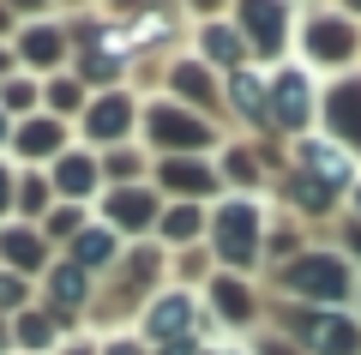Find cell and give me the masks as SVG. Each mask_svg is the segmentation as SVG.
<instances>
[{
	"instance_id": "6da1fadb",
	"label": "cell",
	"mask_w": 361,
	"mask_h": 355,
	"mask_svg": "<svg viewBox=\"0 0 361 355\" xmlns=\"http://www.w3.org/2000/svg\"><path fill=\"white\" fill-rule=\"evenodd\" d=\"M295 42H301V66L313 73H355L361 61V18H349L343 6H301V25H295Z\"/></svg>"
},
{
	"instance_id": "7a4b0ae2",
	"label": "cell",
	"mask_w": 361,
	"mask_h": 355,
	"mask_svg": "<svg viewBox=\"0 0 361 355\" xmlns=\"http://www.w3.org/2000/svg\"><path fill=\"white\" fill-rule=\"evenodd\" d=\"M139 133H145V145H151V151H163V157H205L211 145H217L211 114L180 109L175 97L139 102Z\"/></svg>"
},
{
	"instance_id": "3957f363",
	"label": "cell",
	"mask_w": 361,
	"mask_h": 355,
	"mask_svg": "<svg viewBox=\"0 0 361 355\" xmlns=\"http://www.w3.org/2000/svg\"><path fill=\"white\" fill-rule=\"evenodd\" d=\"M235 30L247 37V49H253V66L259 61H289V49H295V25H301V0H235L229 6Z\"/></svg>"
},
{
	"instance_id": "277c9868",
	"label": "cell",
	"mask_w": 361,
	"mask_h": 355,
	"mask_svg": "<svg viewBox=\"0 0 361 355\" xmlns=\"http://www.w3.org/2000/svg\"><path fill=\"white\" fill-rule=\"evenodd\" d=\"M283 289L301 295V301H313V307H337V301L355 295V265L337 247H301L283 265Z\"/></svg>"
},
{
	"instance_id": "5b68a950",
	"label": "cell",
	"mask_w": 361,
	"mask_h": 355,
	"mask_svg": "<svg viewBox=\"0 0 361 355\" xmlns=\"http://www.w3.org/2000/svg\"><path fill=\"white\" fill-rule=\"evenodd\" d=\"M259 193H229L217 199V217H211V253L223 259L229 271L253 265L259 259Z\"/></svg>"
},
{
	"instance_id": "8992f818",
	"label": "cell",
	"mask_w": 361,
	"mask_h": 355,
	"mask_svg": "<svg viewBox=\"0 0 361 355\" xmlns=\"http://www.w3.org/2000/svg\"><path fill=\"white\" fill-rule=\"evenodd\" d=\"M319 73L313 66H301V61H283L277 73H271V127L277 133H307L313 121H319Z\"/></svg>"
},
{
	"instance_id": "52a82bcc",
	"label": "cell",
	"mask_w": 361,
	"mask_h": 355,
	"mask_svg": "<svg viewBox=\"0 0 361 355\" xmlns=\"http://www.w3.org/2000/svg\"><path fill=\"white\" fill-rule=\"evenodd\" d=\"M78 133H85V145H97V151H109V145H133V133H139V97L133 90H90L85 114H78Z\"/></svg>"
},
{
	"instance_id": "ba28073f",
	"label": "cell",
	"mask_w": 361,
	"mask_h": 355,
	"mask_svg": "<svg viewBox=\"0 0 361 355\" xmlns=\"http://www.w3.org/2000/svg\"><path fill=\"white\" fill-rule=\"evenodd\" d=\"M13 54H18L25 73L54 78V73H66V61H73V30H66V18H30V25H18Z\"/></svg>"
},
{
	"instance_id": "9c48e42d",
	"label": "cell",
	"mask_w": 361,
	"mask_h": 355,
	"mask_svg": "<svg viewBox=\"0 0 361 355\" xmlns=\"http://www.w3.org/2000/svg\"><path fill=\"white\" fill-rule=\"evenodd\" d=\"M295 175L319 181L325 193H349L355 187V151H343L337 139H325V133H301L295 139Z\"/></svg>"
},
{
	"instance_id": "30bf717a",
	"label": "cell",
	"mask_w": 361,
	"mask_h": 355,
	"mask_svg": "<svg viewBox=\"0 0 361 355\" xmlns=\"http://www.w3.org/2000/svg\"><path fill=\"white\" fill-rule=\"evenodd\" d=\"M319 121H325V139L361 157V73H337L319 90Z\"/></svg>"
},
{
	"instance_id": "8fae6325",
	"label": "cell",
	"mask_w": 361,
	"mask_h": 355,
	"mask_svg": "<svg viewBox=\"0 0 361 355\" xmlns=\"http://www.w3.org/2000/svg\"><path fill=\"white\" fill-rule=\"evenodd\" d=\"M163 85H169V97H175L180 109H193V114H217V109H223V78L211 73L199 54H180V61H169Z\"/></svg>"
},
{
	"instance_id": "7c38bea8",
	"label": "cell",
	"mask_w": 361,
	"mask_h": 355,
	"mask_svg": "<svg viewBox=\"0 0 361 355\" xmlns=\"http://www.w3.org/2000/svg\"><path fill=\"white\" fill-rule=\"evenodd\" d=\"M193 54L223 78L241 73V66H253V49H247V37L235 30V18H199L193 25Z\"/></svg>"
},
{
	"instance_id": "4fadbf2b",
	"label": "cell",
	"mask_w": 361,
	"mask_h": 355,
	"mask_svg": "<svg viewBox=\"0 0 361 355\" xmlns=\"http://www.w3.org/2000/svg\"><path fill=\"white\" fill-rule=\"evenodd\" d=\"M49 181H54V199L85 205V199L103 193V157L90 151V145H66V151L49 163Z\"/></svg>"
},
{
	"instance_id": "5bb4252c",
	"label": "cell",
	"mask_w": 361,
	"mask_h": 355,
	"mask_svg": "<svg viewBox=\"0 0 361 355\" xmlns=\"http://www.w3.org/2000/svg\"><path fill=\"white\" fill-rule=\"evenodd\" d=\"M66 145H73V133H66V121H54L49 109H37V114H25V121H13V157H18L25 169L54 163Z\"/></svg>"
},
{
	"instance_id": "9a60e30c",
	"label": "cell",
	"mask_w": 361,
	"mask_h": 355,
	"mask_svg": "<svg viewBox=\"0 0 361 355\" xmlns=\"http://www.w3.org/2000/svg\"><path fill=\"white\" fill-rule=\"evenodd\" d=\"M157 187L187 199V205H199V199H217L223 193V175L205 157H157Z\"/></svg>"
},
{
	"instance_id": "2e32d148",
	"label": "cell",
	"mask_w": 361,
	"mask_h": 355,
	"mask_svg": "<svg viewBox=\"0 0 361 355\" xmlns=\"http://www.w3.org/2000/svg\"><path fill=\"white\" fill-rule=\"evenodd\" d=\"M157 217H163V205H157V187H145V181L103 193V223L115 229V235H145Z\"/></svg>"
},
{
	"instance_id": "e0dca14e",
	"label": "cell",
	"mask_w": 361,
	"mask_h": 355,
	"mask_svg": "<svg viewBox=\"0 0 361 355\" xmlns=\"http://www.w3.org/2000/svg\"><path fill=\"white\" fill-rule=\"evenodd\" d=\"M193 319H199V301L187 289H163L151 307H145V337L151 343H180L193 337Z\"/></svg>"
},
{
	"instance_id": "ac0fdd59",
	"label": "cell",
	"mask_w": 361,
	"mask_h": 355,
	"mask_svg": "<svg viewBox=\"0 0 361 355\" xmlns=\"http://www.w3.org/2000/svg\"><path fill=\"white\" fill-rule=\"evenodd\" d=\"M223 102L241 114L247 127H271V73H259V66L229 73L223 78Z\"/></svg>"
},
{
	"instance_id": "d6986e66",
	"label": "cell",
	"mask_w": 361,
	"mask_h": 355,
	"mask_svg": "<svg viewBox=\"0 0 361 355\" xmlns=\"http://www.w3.org/2000/svg\"><path fill=\"white\" fill-rule=\"evenodd\" d=\"M295 337L307 343V349H319V355H361V331L349 325V319H337L331 307L301 313V319H295Z\"/></svg>"
},
{
	"instance_id": "ffe728a7",
	"label": "cell",
	"mask_w": 361,
	"mask_h": 355,
	"mask_svg": "<svg viewBox=\"0 0 361 355\" xmlns=\"http://www.w3.org/2000/svg\"><path fill=\"white\" fill-rule=\"evenodd\" d=\"M0 265L18 271V277L42 271V265H49V235L30 229V223H6V229H0Z\"/></svg>"
},
{
	"instance_id": "44dd1931",
	"label": "cell",
	"mask_w": 361,
	"mask_h": 355,
	"mask_svg": "<svg viewBox=\"0 0 361 355\" xmlns=\"http://www.w3.org/2000/svg\"><path fill=\"white\" fill-rule=\"evenodd\" d=\"M66 259H73L78 271H103V265H115V259H121V235L109 223H85L73 241H66Z\"/></svg>"
},
{
	"instance_id": "7402d4cb",
	"label": "cell",
	"mask_w": 361,
	"mask_h": 355,
	"mask_svg": "<svg viewBox=\"0 0 361 355\" xmlns=\"http://www.w3.org/2000/svg\"><path fill=\"white\" fill-rule=\"evenodd\" d=\"M85 102H90V85H85L78 73L42 78V109H49L54 121H78V114H85Z\"/></svg>"
},
{
	"instance_id": "603a6c76",
	"label": "cell",
	"mask_w": 361,
	"mask_h": 355,
	"mask_svg": "<svg viewBox=\"0 0 361 355\" xmlns=\"http://www.w3.org/2000/svg\"><path fill=\"white\" fill-rule=\"evenodd\" d=\"M217 175H223V187H235V193H259V181H265V163H259L253 145H223Z\"/></svg>"
},
{
	"instance_id": "cb8c5ba5",
	"label": "cell",
	"mask_w": 361,
	"mask_h": 355,
	"mask_svg": "<svg viewBox=\"0 0 361 355\" xmlns=\"http://www.w3.org/2000/svg\"><path fill=\"white\" fill-rule=\"evenodd\" d=\"M49 301H54V313H73V307H85V301H90V271H78L73 259L49 265Z\"/></svg>"
},
{
	"instance_id": "d4e9b609",
	"label": "cell",
	"mask_w": 361,
	"mask_h": 355,
	"mask_svg": "<svg viewBox=\"0 0 361 355\" xmlns=\"http://www.w3.org/2000/svg\"><path fill=\"white\" fill-rule=\"evenodd\" d=\"M157 235H163L169 247H187V241H199V235H205V211H199V205H187V199H175L163 217H157Z\"/></svg>"
},
{
	"instance_id": "484cf974",
	"label": "cell",
	"mask_w": 361,
	"mask_h": 355,
	"mask_svg": "<svg viewBox=\"0 0 361 355\" xmlns=\"http://www.w3.org/2000/svg\"><path fill=\"white\" fill-rule=\"evenodd\" d=\"M0 109L13 114V121L37 114V109H42V78H37V73H25V66H18L13 78H0Z\"/></svg>"
},
{
	"instance_id": "4316f807",
	"label": "cell",
	"mask_w": 361,
	"mask_h": 355,
	"mask_svg": "<svg viewBox=\"0 0 361 355\" xmlns=\"http://www.w3.org/2000/svg\"><path fill=\"white\" fill-rule=\"evenodd\" d=\"M211 301H217V313H223V319H235V325H247V319H253V289H247L235 271L211 277Z\"/></svg>"
},
{
	"instance_id": "83f0119b",
	"label": "cell",
	"mask_w": 361,
	"mask_h": 355,
	"mask_svg": "<svg viewBox=\"0 0 361 355\" xmlns=\"http://www.w3.org/2000/svg\"><path fill=\"white\" fill-rule=\"evenodd\" d=\"M13 211H18V217H49V211H54V181L42 175V169H25V175H18Z\"/></svg>"
},
{
	"instance_id": "f1b7e54d",
	"label": "cell",
	"mask_w": 361,
	"mask_h": 355,
	"mask_svg": "<svg viewBox=\"0 0 361 355\" xmlns=\"http://www.w3.org/2000/svg\"><path fill=\"white\" fill-rule=\"evenodd\" d=\"M103 175H109V187H133V181H145V157L133 151V145H109L103 151Z\"/></svg>"
},
{
	"instance_id": "f546056e",
	"label": "cell",
	"mask_w": 361,
	"mask_h": 355,
	"mask_svg": "<svg viewBox=\"0 0 361 355\" xmlns=\"http://www.w3.org/2000/svg\"><path fill=\"white\" fill-rule=\"evenodd\" d=\"M78 229H85V205H66V199H54V211L42 217V235H49V241H73Z\"/></svg>"
},
{
	"instance_id": "4dcf8cb0",
	"label": "cell",
	"mask_w": 361,
	"mask_h": 355,
	"mask_svg": "<svg viewBox=\"0 0 361 355\" xmlns=\"http://www.w3.org/2000/svg\"><path fill=\"white\" fill-rule=\"evenodd\" d=\"M331 199H337V193H325L319 181H307V175H289V205H301L307 217H325V211H331Z\"/></svg>"
},
{
	"instance_id": "1f68e13d",
	"label": "cell",
	"mask_w": 361,
	"mask_h": 355,
	"mask_svg": "<svg viewBox=\"0 0 361 355\" xmlns=\"http://www.w3.org/2000/svg\"><path fill=\"white\" fill-rule=\"evenodd\" d=\"M18 343H25V349H49V343H54V319L25 307V313H18Z\"/></svg>"
},
{
	"instance_id": "d6a6232c",
	"label": "cell",
	"mask_w": 361,
	"mask_h": 355,
	"mask_svg": "<svg viewBox=\"0 0 361 355\" xmlns=\"http://www.w3.org/2000/svg\"><path fill=\"white\" fill-rule=\"evenodd\" d=\"M25 301H30V283L0 265V313H25Z\"/></svg>"
},
{
	"instance_id": "836d02e7",
	"label": "cell",
	"mask_w": 361,
	"mask_h": 355,
	"mask_svg": "<svg viewBox=\"0 0 361 355\" xmlns=\"http://www.w3.org/2000/svg\"><path fill=\"white\" fill-rule=\"evenodd\" d=\"M151 6H163V0H97V13L121 18V25H133L139 13H151Z\"/></svg>"
},
{
	"instance_id": "e575fe53",
	"label": "cell",
	"mask_w": 361,
	"mask_h": 355,
	"mask_svg": "<svg viewBox=\"0 0 361 355\" xmlns=\"http://www.w3.org/2000/svg\"><path fill=\"white\" fill-rule=\"evenodd\" d=\"M18 13V25H30V18H61V0H6Z\"/></svg>"
},
{
	"instance_id": "d590c367",
	"label": "cell",
	"mask_w": 361,
	"mask_h": 355,
	"mask_svg": "<svg viewBox=\"0 0 361 355\" xmlns=\"http://www.w3.org/2000/svg\"><path fill=\"white\" fill-rule=\"evenodd\" d=\"M235 0H180V13L187 18H229Z\"/></svg>"
},
{
	"instance_id": "8d00e7d4",
	"label": "cell",
	"mask_w": 361,
	"mask_h": 355,
	"mask_svg": "<svg viewBox=\"0 0 361 355\" xmlns=\"http://www.w3.org/2000/svg\"><path fill=\"white\" fill-rule=\"evenodd\" d=\"M13 199H18V175H13V163L0 157V217H13Z\"/></svg>"
},
{
	"instance_id": "74e56055",
	"label": "cell",
	"mask_w": 361,
	"mask_h": 355,
	"mask_svg": "<svg viewBox=\"0 0 361 355\" xmlns=\"http://www.w3.org/2000/svg\"><path fill=\"white\" fill-rule=\"evenodd\" d=\"M13 37H18V13L0 0V42H13Z\"/></svg>"
},
{
	"instance_id": "f35d334b",
	"label": "cell",
	"mask_w": 361,
	"mask_h": 355,
	"mask_svg": "<svg viewBox=\"0 0 361 355\" xmlns=\"http://www.w3.org/2000/svg\"><path fill=\"white\" fill-rule=\"evenodd\" d=\"M18 73V54H13V42H0V78H13Z\"/></svg>"
},
{
	"instance_id": "ab89813d",
	"label": "cell",
	"mask_w": 361,
	"mask_h": 355,
	"mask_svg": "<svg viewBox=\"0 0 361 355\" xmlns=\"http://www.w3.org/2000/svg\"><path fill=\"white\" fill-rule=\"evenodd\" d=\"M0 151H13V114L0 109Z\"/></svg>"
},
{
	"instance_id": "60d3db41",
	"label": "cell",
	"mask_w": 361,
	"mask_h": 355,
	"mask_svg": "<svg viewBox=\"0 0 361 355\" xmlns=\"http://www.w3.org/2000/svg\"><path fill=\"white\" fill-rule=\"evenodd\" d=\"M103 355H139V343H127V337H115V343H109Z\"/></svg>"
},
{
	"instance_id": "b9f144b4",
	"label": "cell",
	"mask_w": 361,
	"mask_h": 355,
	"mask_svg": "<svg viewBox=\"0 0 361 355\" xmlns=\"http://www.w3.org/2000/svg\"><path fill=\"white\" fill-rule=\"evenodd\" d=\"M331 6H343L349 18H361V0H331Z\"/></svg>"
},
{
	"instance_id": "7bdbcfd3",
	"label": "cell",
	"mask_w": 361,
	"mask_h": 355,
	"mask_svg": "<svg viewBox=\"0 0 361 355\" xmlns=\"http://www.w3.org/2000/svg\"><path fill=\"white\" fill-rule=\"evenodd\" d=\"M349 211L361 217V181H355V187H349Z\"/></svg>"
},
{
	"instance_id": "ee69618b",
	"label": "cell",
	"mask_w": 361,
	"mask_h": 355,
	"mask_svg": "<svg viewBox=\"0 0 361 355\" xmlns=\"http://www.w3.org/2000/svg\"><path fill=\"white\" fill-rule=\"evenodd\" d=\"M265 355H289V349H283V343H265Z\"/></svg>"
},
{
	"instance_id": "f6af8a7d",
	"label": "cell",
	"mask_w": 361,
	"mask_h": 355,
	"mask_svg": "<svg viewBox=\"0 0 361 355\" xmlns=\"http://www.w3.org/2000/svg\"><path fill=\"white\" fill-rule=\"evenodd\" d=\"M66 355H85V349H66Z\"/></svg>"
},
{
	"instance_id": "bcb514c9",
	"label": "cell",
	"mask_w": 361,
	"mask_h": 355,
	"mask_svg": "<svg viewBox=\"0 0 361 355\" xmlns=\"http://www.w3.org/2000/svg\"><path fill=\"white\" fill-rule=\"evenodd\" d=\"M355 289H361V283H355Z\"/></svg>"
}]
</instances>
